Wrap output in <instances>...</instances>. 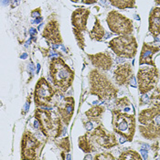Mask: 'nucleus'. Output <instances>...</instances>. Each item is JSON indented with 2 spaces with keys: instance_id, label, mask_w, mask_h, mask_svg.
<instances>
[{
  "instance_id": "f257e3e1",
  "label": "nucleus",
  "mask_w": 160,
  "mask_h": 160,
  "mask_svg": "<svg viewBox=\"0 0 160 160\" xmlns=\"http://www.w3.org/2000/svg\"><path fill=\"white\" fill-rule=\"evenodd\" d=\"M114 134L108 132L102 125H98L94 130L88 131L85 135L80 136L78 145L84 153L90 154L99 149H109L117 146Z\"/></svg>"
},
{
  "instance_id": "f03ea898",
  "label": "nucleus",
  "mask_w": 160,
  "mask_h": 160,
  "mask_svg": "<svg viewBox=\"0 0 160 160\" xmlns=\"http://www.w3.org/2000/svg\"><path fill=\"white\" fill-rule=\"evenodd\" d=\"M49 77L54 88L60 92H66L72 85L74 72L61 57L52 58L49 62Z\"/></svg>"
},
{
  "instance_id": "7ed1b4c3",
  "label": "nucleus",
  "mask_w": 160,
  "mask_h": 160,
  "mask_svg": "<svg viewBox=\"0 0 160 160\" xmlns=\"http://www.w3.org/2000/svg\"><path fill=\"white\" fill-rule=\"evenodd\" d=\"M90 93L96 95L100 100H112L115 98L118 90L110 81L108 76L98 69H93L88 75Z\"/></svg>"
},
{
  "instance_id": "20e7f679",
  "label": "nucleus",
  "mask_w": 160,
  "mask_h": 160,
  "mask_svg": "<svg viewBox=\"0 0 160 160\" xmlns=\"http://www.w3.org/2000/svg\"><path fill=\"white\" fill-rule=\"evenodd\" d=\"M35 119L38 123L39 130L47 138L57 139L62 134L64 123L58 112L38 107L35 111Z\"/></svg>"
},
{
  "instance_id": "39448f33",
  "label": "nucleus",
  "mask_w": 160,
  "mask_h": 160,
  "mask_svg": "<svg viewBox=\"0 0 160 160\" xmlns=\"http://www.w3.org/2000/svg\"><path fill=\"white\" fill-rule=\"evenodd\" d=\"M138 126L141 135L148 139L160 137V106L155 105L152 108L143 110L139 113Z\"/></svg>"
},
{
  "instance_id": "423d86ee",
  "label": "nucleus",
  "mask_w": 160,
  "mask_h": 160,
  "mask_svg": "<svg viewBox=\"0 0 160 160\" xmlns=\"http://www.w3.org/2000/svg\"><path fill=\"white\" fill-rule=\"evenodd\" d=\"M124 112L122 110H112V124L113 131L124 137L127 141H132L136 132V117L135 114L128 113L130 106L126 107Z\"/></svg>"
},
{
  "instance_id": "0eeeda50",
  "label": "nucleus",
  "mask_w": 160,
  "mask_h": 160,
  "mask_svg": "<svg viewBox=\"0 0 160 160\" xmlns=\"http://www.w3.org/2000/svg\"><path fill=\"white\" fill-rule=\"evenodd\" d=\"M110 49L121 58L132 59L137 51V42L136 38L130 35H121L112 38L109 42Z\"/></svg>"
},
{
  "instance_id": "6e6552de",
  "label": "nucleus",
  "mask_w": 160,
  "mask_h": 160,
  "mask_svg": "<svg viewBox=\"0 0 160 160\" xmlns=\"http://www.w3.org/2000/svg\"><path fill=\"white\" fill-rule=\"evenodd\" d=\"M45 143L38 140L30 131H25L21 140V158L35 160L39 158Z\"/></svg>"
},
{
  "instance_id": "1a4fd4ad",
  "label": "nucleus",
  "mask_w": 160,
  "mask_h": 160,
  "mask_svg": "<svg viewBox=\"0 0 160 160\" xmlns=\"http://www.w3.org/2000/svg\"><path fill=\"white\" fill-rule=\"evenodd\" d=\"M59 92L50 85L49 82L41 77L38 81L34 91V102L38 107H48L53 102L56 93Z\"/></svg>"
},
{
  "instance_id": "9d476101",
  "label": "nucleus",
  "mask_w": 160,
  "mask_h": 160,
  "mask_svg": "<svg viewBox=\"0 0 160 160\" xmlns=\"http://www.w3.org/2000/svg\"><path fill=\"white\" fill-rule=\"evenodd\" d=\"M159 79V72L156 66H142L137 73L139 92L142 94L148 93L157 85Z\"/></svg>"
},
{
  "instance_id": "9b49d317",
  "label": "nucleus",
  "mask_w": 160,
  "mask_h": 160,
  "mask_svg": "<svg viewBox=\"0 0 160 160\" xmlns=\"http://www.w3.org/2000/svg\"><path fill=\"white\" fill-rule=\"evenodd\" d=\"M107 25L112 32L119 35H130L133 30V21L117 11L109 12L106 18Z\"/></svg>"
},
{
  "instance_id": "f8f14e48",
  "label": "nucleus",
  "mask_w": 160,
  "mask_h": 160,
  "mask_svg": "<svg viewBox=\"0 0 160 160\" xmlns=\"http://www.w3.org/2000/svg\"><path fill=\"white\" fill-rule=\"evenodd\" d=\"M42 37L52 44H62V38L60 31V24L55 18H50L46 24Z\"/></svg>"
},
{
  "instance_id": "ddd939ff",
  "label": "nucleus",
  "mask_w": 160,
  "mask_h": 160,
  "mask_svg": "<svg viewBox=\"0 0 160 160\" xmlns=\"http://www.w3.org/2000/svg\"><path fill=\"white\" fill-rule=\"evenodd\" d=\"M75 101L73 97L67 96L62 99L57 107V112L59 113L61 119L65 125L70 124L74 112Z\"/></svg>"
},
{
  "instance_id": "4468645a",
  "label": "nucleus",
  "mask_w": 160,
  "mask_h": 160,
  "mask_svg": "<svg viewBox=\"0 0 160 160\" xmlns=\"http://www.w3.org/2000/svg\"><path fill=\"white\" fill-rule=\"evenodd\" d=\"M87 57L91 61L92 64L100 71L107 72L112 66V60L111 56L104 52H99L96 54H88Z\"/></svg>"
},
{
  "instance_id": "2eb2a0df",
  "label": "nucleus",
  "mask_w": 160,
  "mask_h": 160,
  "mask_svg": "<svg viewBox=\"0 0 160 160\" xmlns=\"http://www.w3.org/2000/svg\"><path fill=\"white\" fill-rule=\"evenodd\" d=\"M90 10L85 8H79L72 15V24L74 28L83 32L87 30V20Z\"/></svg>"
},
{
  "instance_id": "dca6fc26",
  "label": "nucleus",
  "mask_w": 160,
  "mask_h": 160,
  "mask_svg": "<svg viewBox=\"0 0 160 160\" xmlns=\"http://www.w3.org/2000/svg\"><path fill=\"white\" fill-rule=\"evenodd\" d=\"M113 73L115 82L118 85H127L133 78V69L131 64L124 63L119 65Z\"/></svg>"
},
{
  "instance_id": "f3484780",
  "label": "nucleus",
  "mask_w": 160,
  "mask_h": 160,
  "mask_svg": "<svg viewBox=\"0 0 160 160\" xmlns=\"http://www.w3.org/2000/svg\"><path fill=\"white\" fill-rule=\"evenodd\" d=\"M160 51V47L153 45L152 43H144L143 48L141 50L140 54V60H139V64H148L151 66H156L155 62L153 61V56Z\"/></svg>"
},
{
  "instance_id": "a211bd4d",
  "label": "nucleus",
  "mask_w": 160,
  "mask_h": 160,
  "mask_svg": "<svg viewBox=\"0 0 160 160\" xmlns=\"http://www.w3.org/2000/svg\"><path fill=\"white\" fill-rule=\"evenodd\" d=\"M149 31L155 37L160 35V8H153L150 11Z\"/></svg>"
},
{
  "instance_id": "6ab92c4d",
  "label": "nucleus",
  "mask_w": 160,
  "mask_h": 160,
  "mask_svg": "<svg viewBox=\"0 0 160 160\" xmlns=\"http://www.w3.org/2000/svg\"><path fill=\"white\" fill-rule=\"evenodd\" d=\"M105 31L104 28L102 27V25L100 23V20L98 19L97 17H95V22H94V26L92 28V29L91 31H89V35L92 39H94L96 41H101L103 37H104Z\"/></svg>"
},
{
  "instance_id": "aec40b11",
  "label": "nucleus",
  "mask_w": 160,
  "mask_h": 160,
  "mask_svg": "<svg viewBox=\"0 0 160 160\" xmlns=\"http://www.w3.org/2000/svg\"><path fill=\"white\" fill-rule=\"evenodd\" d=\"M113 7L119 9L134 8L136 7V0H109Z\"/></svg>"
},
{
  "instance_id": "412c9836",
  "label": "nucleus",
  "mask_w": 160,
  "mask_h": 160,
  "mask_svg": "<svg viewBox=\"0 0 160 160\" xmlns=\"http://www.w3.org/2000/svg\"><path fill=\"white\" fill-rule=\"evenodd\" d=\"M104 112V108L102 106H93L92 107L90 110L85 112V115L87 118L91 119V120H94V121H98V119L102 116V114Z\"/></svg>"
},
{
  "instance_id": "4be33fe9",
  "label": "nucleus",
  "mask_w": 160,
  "mask_h": 160,
  "mask_svg": "<svg viewBox=\"0 0 160 160\" xmlns=\"http://www.w3.org/2000/svg\"><path fill=\"white\" fill-rule=\"evenodd\" d=\"M56 145L61 148L62 152L64 153H69L71 151V143H70V139L69 137L66 138H62L61 140H58V142H56Z\"/></svg>"
},
{
  "instance_id": "5701e85b",
  "label": "nucleus",
  "mask_w": 160,
  "mask_h": 160,
  "mask_svg": "<svg viewBox=\"0 0 160 160\" xmlns=\"http://www.w3.org/2000/svg\"><path fill=\"white\" fill-rule=\"evenodd\" d=\"M72 32H73L74 36H75V38L77 40V43L79 45V47L82 49H84V47H85V40H84V37H83V34L82 31L74 28L72 29Z\"/></svg>"
},
{
  "instance_id": "b1692460",
  "label": "nucleus",
  "mask_w": 160,
  "mask_h": 160,
  "mask_svg": "<svg viewBox=\"0 0 160 160\" xmlns=\"http://www.w3.org/2000/svg\"><path fill=\"white\" fill-rule=\"evenodd\" d=\"M119 159H141V157L139 154H137L135 151L127 150L125 152H123L121 156L119 157Z\"/></svg>"
},
{
  "instance_id": "393cba45",
  "label": "nucleus",
  "mask_w": 160,
  "mask_h": 160,
  "mask_svg": "<svg viewBox=\"0 0 160 160\" xmlns=\"http://www.w3.org/2000/svg\"><path fill=\"white\" fill-rule=\"evenodd\" d=\"M150 99L152 100V102H154V105L160 106V87L155 90Z\"/></svg>"
},
{
  "instance_id": "a878e982",
  "label": "nucleus",
  "mask_w": 160,
  "mask_h": 160,
  "mask_svg": "<svg viewBox=\"0 0 160 160\" xmlns=\"http://www.w3.org/2000/svg\"><path fill=\"white\" fill-rule=\"evenodd\" d=\"M94 159H114V158L112 156L110 153H101V154H97L94 157Z\"/></svg>"
},
{
  "instance_id": "bb28decb",
  "label": "nucleus",
  "mask_w": 160,
  "mask_h": 160,
  "mask_svg": "<svg viewBox=\"0 0 160 160\" xmlns=\"http://www.w3.org/2000/svg\"><path fill=\"white\" fill-rule=\"evenodd\" d=\"M72 2H82V3H84V4H93V3H96L97 0H72Z\"/></svg>"
},
{
  "instance_id": "cd10ccee",
  "label": "nucleus",
  "mask_w": 160,
  "mask_h": 160,
  "mask_svg": "<svg viewBox=\"0 0 160 160\" xmlns=\"http://www.w3.org/2000/svg\"><path fill=\"white\" fill-rule=\"evenodd\" d=\"M85 127H86L87 131H90V130H92L93 128V125L91 122H89V123H85Z\"/></svg>"
},
{
  "instance_id": "c85d7f7f",
  "label": "nucleus",
  "mask_w": 160,
  "mask_h": 160,
  "mask_svg": "<svg viewBox=\"0 0 160 160\" xmlns=\"http://www.w3.org/2000/svg\"><path fill=\"white\" fill-rule=\"evenodd\" d=\"M39 14H40V9L38 8L37 11H33V12H32V17H38Z\"/></svg>"
},
{
  "instance_id": "c756f323",
  "label": "nucleus",
  "mask_w": 160,
  "mask_h": 160,
  "mask_svg": "<svg viewBox=\"0 0 160 160\" xmlns=\"http://www.w3.org/2000/svg\"><path fill=\"white\" fill-rule=\"evenodd\" d=\"M141 153H142V155H143V158H148V151L141 150Z\"/></svg>"
},
{
  "instance_id": "7c9ffc66",
  "label": "nucleus",
  "mask_w": 160,
  "mask_h": 160,
  "mask_svg": "<svg viewBox=\"0 0 160 160\" xmlns=\"http://www.w3.org/2000/svg\"><path fill=\"white\" fill-rule=\"evenodd\" d=\"M155 2H156V4H158V5L160 6V0H155Z\"/></svg>"
}]
</instances>
